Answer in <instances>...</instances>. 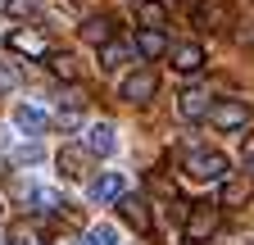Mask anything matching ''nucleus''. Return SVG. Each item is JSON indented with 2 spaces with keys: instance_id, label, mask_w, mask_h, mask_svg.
Returning <instances> with one entry per match:
<instances>
[{
  "instance_id": "nucleus-1",
  "label": "nucleus",
  "mask_w": 254,
  "mask_h": 245,
  "mask_svg": "<svg viewBox=\"0 0 254 245\" xmlns=\"http://www.w3.org/2000/svg\"><path fill=\"white\" fill-rule=\"evenodd\" d=\"M186 177H195V182H227L232 177V164L222 150H190L186 164H182Z\"/></svg>"
},
{
  "instance_id": "nucleus-2",
  "label": "nucleus",
  "mask_w": 254,
  "mask_h": 245,
  "mask_svg": "<svg viewBox=\"0 0 254 245\" xmlns=\"http://www.w3.org/2000/svg\"><path fill=\"white\" fill-rule=\"evenodd\" d=\"M218 223H222V204H209V200H204V204H190L186 227H182V232H186L190 245H204V241L218 232Z\"/></svg>"
},
{
  "instance_id": "nucleus-3",
  "label": "nucleus",
  "mask_w": 254,
  "mask_h": 245,
  "mask_svg": "<svg viewBox=\"0 0 254 245\" xmlns=\"http://www.w3.org/2000/svg\"><path fill=\"white\" fill-rule=\"evenodd\" d=\"M209 127H218V132H241V127H250V105L245 100H218L209 109Z\"/></svg>"
},
{
  "instance_id": "nucleus-4",
  "label": "nucleus",
  "mask_w": 254,
  "mask_h": 245,
  "mask_svg": "<svg viewBox=\"0 0 254 245\" xmlns=\"http://www.w3.org/2000/svg\"><path fill=\"white\" fill-rule=\"evenodd\" d=\"M154 91H159V73H154V68H136V73L123 77V100H127V105L154 100Z\"/></svg>"
},
{
  "instance_id": "nucleus-5",
  "label": "nucleus",
  "mask_w": 254,
  "mask_h": 245,
  "mask_svg": "<svg viewBox=\"0 0 254 245\" xmlns=\"http://www.w3.org/2000/svg\"><path fill=\"white\" fill-rule=\"evenodd\" d=\"M209 91H200V86H186L182 96H177V114L182 118H190V122H200V118H209Z\"/></svg>"
},
{
  "instance_id": "nucleus-6",
  "label": "nucleus",
  "mask_w": 254,
  "mask_h": 245,
  "mask_svg": "<svg viewBox=\"0 0 254 245\" xmlns=\"http://www.w3.org/2000/svg\"><path fill=\"white\" fill-rule=\"evenodd\" d=\"M9 50L32 55V59H46V55H50L46 37H41V32H32V27H14V32H9Z\"/></svg>"
},
{
  "instance_id": "nucleus-7",
  "label": "nucleus",
  "mask_w": 254,
  "mask_h": 245,
  "mask_svg": "<svg viewBox=\"0 0 254 245\" xmlns=\"http://www.w3.org/2000/svg\"><path fill=\"white\" fill-rule=\"evenodd\" d=\"M250 195H254V177H227V182H222V191H218V204L222 209H241Z\"/></svg>"
},
{
  "instance_id": "nucleus-8",
  "label": "nucleus",
  "mask_w": 254,
  "mask_h": 245,
  "mask_svg": "<svg viewBox=\"0 0 254 245\" xmlns=\"http://www.w3.org/2000/svg\"><path fill=\"white\" fill-rule=\"evenodd\" d=\"M118 213L127 218V227H136L141 236L154 227V223H150V204H145L141 195H123V200H118Z\"/></svg>"
},
{
  "instance_id": "nucleus-9",
  "label": "nucleus",
  "mask_w": 254,
  "mask_h": 245,
  "mask_svg": "<svg viewBox=\"0 0 254 245\" xmlns=\"http://www.w3.org/2000/svg\"><path fill=\"white\" fill-rule=\"evenodd\" d=\"M123 195H127L123 173H105V177H95V182H91V200H100V204H109V200L118 204Z\"/></svg>"
},
{
  "instance_id": "nucleus-10",
  "label": "nucleus",
  "mask_w": 254,
  "mask_h": 245,
  "mask_svg": "<svg viewBox=\"0 0 254 245\" xmlns=\"http://www.w3.org/2000/svg\"><path fill=\"white\" fill-rule=\"evenodd\" d=\"M86 168H91V150H82V145H64L59 150V173L64 177H86Z\"/></svg>"
},
{
  "instance_id": "nucleus-11",
  "label": "nucleus",
  "mask_w": 254,
  "mask_h": 245,
  "mask_svg": "<svg viewBox=\"0 0 254 245\" xmlns=\"http://www.w3.org/2000/svg\"><path fill=\"white\" fill-rule=\"evenodd\" d=\"M114 145H118V132H114V122H95V127L86 132V150L91 155H114Z\"/></svg>"
},
{
  "instance_id": "nucleus-12",
  "label": "nucleus",
  "mask_w": 254,
  "mask_h": 245,
  "mask_svg": "<svg viewBox=\"0 0 254 245\" xmlns=\"http://www.w3.org/2000/svg\"><path fill=\"white\" fill-rule=\"evenodd\" d=\"M164 50H168L164 27H141V32H136V55H141V59H159Z\"/></svg>"
},
{
  "instance_id": "nucleus-13",
  "label": "nucleus",
  "mask_w": 254,
  "mask_h": 245,
  "mask_svg": "<svg viewBox=\"0 0 254 245\" xmlns=\"http://www.w3.org/2000/svg\"><path fill=\"white\" fill-rule=\"evenodd\" d=\"M173 68H177V73H200V68H204V46H195V41L177 46V50H173Z\"/></svg>"
},
{
  "instance_id": "nucleus-14",
  "label": "nucleus",
  "mask_w": 254,
  "mask_h": 245,
  "mask_svg": "<svg viewBox=\"0 0 254 245\" xmlns=\"http://www.w3.org/2000/svg\"><path fill=\"white\" fill-rule=\"evenodd\" d=\"M82 41H91V46H105V41H114V18H105V14L86 18V23H82Z\"/></svg>"
},
{
  "instance_id": "nucleus-15",
  "label": "nucleus",
  "mask_w": 254,
  "mask_h": 245,
  "mask_svg": "<svg viewBox=\"0 0 254 245\" xmlns=\"http://www.w3.org/2000/svg\"><path fill=\"white\" fill-rule=\"evenodd\" d=\"M14 122H18L27 136H41V132H46V114H41L37 105H18V109H14Z\"/></svg>"
},
{
  "instance_id": "nucleus-16",
  "label": "nucleus",
  "mask_w": 254,
  "mask_h": 245,
  "mask_svg": "<svg viewBox=\"0 0 254 245\" xmlns=\"http://www.w3.org/2000/svg\"><path fill=\"white\" fill-rule=\"evenodd\" d=\"M27 204L37 209V213H55V209H68V204H64V195H59V191H50V186H37V191H27Z\"/></svg>"
},
{
  "instance_id": "nucleus-17",
  "label": "nucleus",
  "mask_w": 254,
  "mask_h": 245,
  "mask_svg": "<svg viewBox=\"0 0 254 245\" xmlns=\"http://www.w3.org/2000/svg\"><path fill=\"white\" fill-rule=\"evenodd\" d=\"M136 18H141V27H164L168 23V5H164V0H141Z\"/></svg>"
},
{
  "instance_id": "nucleus-18",
  "label": "nucleus",
  "mask_w": 254,
  "mask_h": 245,
  "mask_svg": "<svg viewBox=\"0 0 254 245\" xmlns=\"http://www.w3.org/2000/svg\"><path fill=\"white\" fill-rule=\"evenodd\" d=\"M132 50H136V46H127V41H105V46H100V68L114 73L118 64H127V55H132Z\"/></svg>"
},
{
  "instance_id": "nucleus-19",
  "label": "nucleus",
  "mask_w": 254,
  "mask_h": 245,
  "mask_svg": "<svg viewBox=\"0 0 254 245\" xmlns=\"http://www.w3.org/2000/svg\"><path fill=\"white\" fill-rule=\"evenodd\" d=\"M50 73H55L59 82H77L82 68H77V59H73V55H50Z\"/></svg>"
},
{
  "instance_id": "nucleus-20",
  "label": "nucleus",
  "mask_w": 254,
  "mask_h": 245,
  "mask_svg": "<svg viewBox=\"0 0 254 245\" xmlns=\"http://www.w3.org/2000/svg\"><path fill=\"white\" fill-rule=\"evenodd\" d=\"M82 105H86V100H68V105H59V114H55V122H59V127H64V132H73V127H77V122H82Z\"/></svg>"
},
{
  "instance_id": "nucleus-21",
  "label": "nucleus",
  "mask_w": 254,
  "mask_h": 245,
  "mask_svg": "<svg viewBox=\"0 0 254 245\" xmlns=\"http://www.w3.org/2000/svg\"><path fill=\"white\" fill-rule=\"evenodd\" d=\"M195 23H200V27H218V23H222V5L200 0V5H195Z\"/></svg>"
},
{
  "instance_id": "nucleus-22",
  "label": "nucleus",
  "mask_w": 254,
  "mask_h": 245,
  "mask_svg": "<svg viewBox=\"0 0 254 245\" xmlns=\"http://www.w3.org/2000/svg\"><path fill=\"white\" fill-rule=\"evenodd\" d=\"M114 241H118V232H114V227H91V236H86L82 245H114Z\"/></svg>"
},
{
  "instance_id": "nucleus-23",
  "label": "nucleus",
  "mask_w": 254,
  "mask_h": 245,
  "mask_svg": "<svg viewBox=\"0 0 254 245\" xmlns=\"http://www.w3.org/2000/svg\"><path fill=\"white\" fill-rule=\"evenodd\" d=\"M5 5H9V14H14V18H27V14H37L41 0H5Z\"/></svg>"
},
{
  "instance_id": "nucleus-24",
  "label": "nucleus",
  "mask_w": 254,
  "mask_h": 245,
  "mask_svg": "<svg viewBox=\"0 0 254 245\" xmlns=\"http://www.w3.org/2000/svg\"><path fill=\"white\" fill-rule=\"evenodd\" d=\"M14 86H18V73L9 64H0V91H14Z\"/></svg>"
},
{
  "instance_id": "nucleus-25",
  "label": "nucleus",
  "mask_w": 254,
  "mask_h": 245,
  "mask_svg": "<svg viewBox=\"0 0 254 245\" xmlns=\"http://www.w3.org/2000/svg\"><path fill=\"white\" fill-rule=\"evenodd\" d=\"M245 164H250V173H254V145H250V155H245Z\"/></svg>"
},
{
  "instance_id": "nucleus-26",
  "label": "nucleus",
  "mask_w": 254,
  "mask_h": 245,
  "mask_svg": "<svg viewBox=\"0 0 254 245\" xmlns=\"http://www.w3.org/2000/svg\"><path fill=\"white\" fill-rule=\"evenodd\" d=\"M0 209H5V204H0Z\"/></svg>"
}]
</instances>
